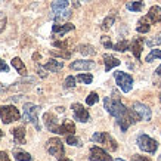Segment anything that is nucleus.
Here are the masks:
<instances>
[{
    "label": "nucleus",
    "mask_w": 161,
    "mask_h": 161,
    "mask_svg": "<svg viewBox=\"0 0 161 161\" xmlns=\"http://www.w3.org/2000/svg\"><path fill=\"white\" fill-rule=\"evenodd\" d=\"M103 107H105L107 112H109L112 117H115L121 132H126L132 124L141 120V117L137 115V112L133 108H127L120 101V96L117 92H112V96H107L103 99Z\"/></svg>",
    "instance_id": "f257e3e1"
},
{
    "label": "nucleus",
    "mask_w": 161,
    "mask_h": 161,
    "mask_svg": "<svg viewBox=\"0 0 161 161\" xmlns=\"http://www.w3.org/2000/svg\"><path fill=\"white\" fill-rule=\"evenodd\" d=\"M39 111H40L39 105L31 103V102L24 103V120L31 123L37 129V132L42 130V126H40V123H39Z\"/></svg>",
    "instance_id": "f03ea898"
},
{
    "label": "nucleus",
    "mask_w": 161,
    "mask_h": 161,
    "mask_svg": "<svg viewBox=\"0 0 161 161\" xmlns=\"http://www.w3.org/2000/svg\"><path fill=\"white\" fill-rule=\"evenodd\" d=\"M92 141L96 142V143H101L102 147L107 148L108 151H115V149L118 148L117 141H115V139H114V137H112L109 133H107V132L95 133V135L92 136Z\"/></svg>",
    "instance_id": "7ed1b4c3"
},
{
    "label": "nucleus",
    "mask_w": 161,
    "mask_h": 161,
    "mask_svg": "<svg viewBox=\"0 0 161 161\" xmlns=\"http://www.w3.org/2000/svg\"><path fill=\"white\" fill-rule=\"evenodd\" d=\"M137 147L141 148L143 152H148V154H155L157 149H158V143H157L155 139L149 137L145 133H141L136 139Z\"/></svg>",
    "instance_id": "20e7f679"
},
{
    "label": "nucleus",
    "mask_w": 161,
    "mask_h": 161,
    "mask_svg": "<svg viewBox=\"0 0 161 161\" xmlns=\"http://www.w3.org/2000/svg\"><path fill=\"white\" fill-rule=\"evenodd\" d=\"M0 117L5 124H9L12 121H18L21 118V114L18 111V108L14 105H2L0 107Z\"/></svg>",
    "instance_id": "39448f33"
},
{
    "label": "nucleus",
    "mask_w": 161,
    "mask_h": 161,
    "mask_svg": "<svg viewBox=\"0 0 161 161\" xmlns=\"http://www.w3.org/2000/svg\"><path fill=\"white\" fill-rule=\"evenodd\" d=\"M114 77H115V81H117L118 87L121 89L124 93H129L133 87V77L130 74L123 73V71H115L114 73Z\"/></svg>",
    "instance_id": "423d86ee"
},
{
    "label": "nucleus",
    "mask_w": 161,
    "mask_h": 161,
    "mask_svg": "<svg viewBox=\"0 0 161 161\" xmlns=\"http://www.w3.org/2000/svg\"><path fill=\"white\" fill-rule=\"evenodd\" d=\"M46 151L49 152L50 155L56 157V158H61L65 154V149H64V143L61 139L58 137H52L46 142Z\"/></svg>",
    "instance_id": "0eeeda50"
},
{
    "label": "nucleus",
    "mask_w": 161,
    "mask_h": 161,
    "mask_svg": "<svg viewBox=\"0 0 161 161\" xmlns=\"http://www.w3.org/2000/svg\"><path fill=\"white\" fill-rule=\"evenodd\" d=\"M89 160L90 161H111L112 157L101 147H92L89 152Z\"/></svg>",
    "instance_id": "6e6552de"
},
{
    "label": "nucleus",
    "mask_w": 161,
    "mask_h": 161,
    "mask_svg": "<svg viewBox=\"0 0 161 161\" xmlns=\"http://www.w3.org/2000/svg\"><path fill=\"white\" fill-rule=\"evenodd\" d=\"M71 108H73V112H74V120H77L80 123H87L90 120V114H89V111L81 103H73Z\"/></svg>",
    "instance_id": "1a4fd4ad"
},
{
    "label": "nucleus",
    "mask_w": 161,
    "mask_h": 161,
    "mask_svg": "<svg viewBox=\"0 0 161 161\" xmlns=\"http://www.w3.org/2000/svg\"><path fill=\"white\" fill-rule=\"evenodd\" d=\"M133 109L137 112V115L141 117V120H143V121H149V120H151L152 112H151V109L145 105V103L135 102V103H133Z\"/></svg>",
    "instance_id": "9d476101"
},
{
    "label": "nucleus",
    "mask_w": 161,
    "mask_h": 161,
    "mask_svg": "<svg viewBox=\"0 0 161 161\" xmlns=\"http://www.w3.org/2000/svg\"><path fill=\"white\" fill-rule=\"evenodd\" d=\"M43 120H44V124H46L49 132H52V133L58 132V127L61 126V124L58 123V118H56L55 114H52V112H44Z\"/></svg>",
    "instance_id": "9b49d317"
},
{
    "label": "nucleus",
    "mask_w": 161,
    "mask_h": 161,
    "mask_svg": "<svg viewBox=\"0 0 161 161\" xmlns=\"http://www.w3.org/2000/svg\"><path fill=\"white\" fill-rule=\"evenodd\" d=\"M75 28V25L69 24V22H67V24H53V27H52V36L53 37H62V36H65L67 33H69V31H73V30Z\"/></svg>",
    "instance_id": "f8f14e48"
},
{
    "label": "nucleus",
    "mask_w": 161,
    "mask_h": 161,
    "mask_svg": "<svg viewBox=\"0 0 161 161\" xmlns=\"http://www.w3.org/2000/svg\"><path fill=\"white\" fill-rule=\"evenodd\" d=\"M96 67V64L93 61H84V59H80V61H74L71 62L69 68L75 69V71H87V69H92Z\"/></svg>",
    "instance_id": "ddd939ff"
},
{
    "label": "nucleus",
    "mask_w": 161,
    "mask_h": 161,
    "mask_svg": "<svg viewBox=\"0 0 161 161\" xmlns=\"http://www.w3.org/2000/svg\"><path fill=\"white\" fill-rule=\"evenodd\" d=\"M143 43H145V40L142 39V37H136V39H133L130 42V50L133 52L135 55V58L136 59H141V53H142V49H143Z\"/></svg>",
    "instance_id": "4468645a"
},
{
    "label": "nucleus",
    "mask_w": 161,
    "mask_h": 161,
    "mask_svg": "<svg viewBox=\"0 0 161 161\" xmlns=\"http://www.w3.org/2000/svg\"><path fill=\"white\" fill-rule=\"evenodd\" d=\"M58 135H74L75 133V126L71 120H65V121L58 127Z\"/></svg>",
    "instance_id": "2eb2a0df"
},
{
    "label": "nucleus",
    "mask_w": 161,
    "mask_h": 161,
    "mask_svg": "<svg viewBox=\"0 0 161 161\" xmlns=\"http://www.w3.org/2000/svg\"><path fill=\"white\" fill-rule=\"evenodd\" d=\"M10 132H12V136H14L15 142L18 145H24L25 143V127H22V126L15 127L14 130H10Z\"/></svg>",
    "instance_id": "dca6fc26"
},
{
    "label": "nucleus",
    "mask_w": 161,
    "mask_h": 161,
    "mask_svg": "<svg viewBox=\"0 0 161 161\" xmlns=\"http://www.w3.org/2000/svg\"><path fill=\"white\" fill-rule=\"evenodd\" d=\"M148 19L151 21V24H158L161 21V8L160 6H152L151 9L148 10Z\"/></svg>",
    "instance_id": "f3484780"
},
{
    "label": "nucleus",
    "mask_w": 161,
    "mask_h": 161,
    "mask_svg": "<svg viewBox=\"0 0 161 161\" xmlns=\"http://www.w3.org/2000/svg\"><path fill=\"white\" fill-rule=\"evenodd\" d=\"M149 30H151V21L148 19V16H143V18H141V19L137 21V25H136L137 33H141V34H147Z\"/></svg>",
    "instance_id": "a211bd4d"
},
{
    "label": "nucleus",
    "mask_w": 161,
    "mask_h": 161,
    "mask_svg": "<svg viewBox=\"0 0 161 161\" xmlns=\"http://www.w3.org/2000/svg\"><path fill=\"white\" fill-rule=\"evenodd\" d=\"M64 68V62L62 61H56V59H49L47 62L44 64V69H47L50 73H58Z\"/></svg>",
    "instance_id": "6ab92c4d"
},
{
    "label": "nucleus",
    "mask_w": 161,
    "mask_h": 161,
    "mask_svg": "<svg viewBox=\"0 0 161 161\" xmlns=\"http://www.w3.org/2000/svg\"><path fill=\"white\" fill-rule=\"evenodd\" d=\"M103 62H105V71H111L112 68H115L120 65V59H117L115 56H111V55L105 53L103 55Z\"/></svg>",
    "instance_id": "aec40b11"
},
{
    "label": "nucleus",
    "mask_w": 161,
    "mask_h": 161,
    "mask_svg": "<svg viewBox=\"0 0 161 161\" xmlns=\"http://www.w3.org/2000/svg\"><path fill=\"white\" fill-rule=\"evenodd\" d=\"M68 5H69L68 0H55V2H52V14L55 15L61 12V10L68 9Z\"/></svg>",
    "instance_id": "412c9836"
},
{
    "label": "nucleus",
    "mask_w": 161,
    "mask_h": 161,
    "mask_svg": "<svg viewBox=\"0 0 161 161\" xmlns=\"http://www.w3.org/2000/svg\"><path fill=\"white\" fill-rule=\"evenodd\" d=\"M10 64H12V67H14V68L21 74V75H25V74H27V68H25V64L22 62V61H21V58H18V56H16V58H14L12 61H10Z\"/></svg>",
    "instance_id": "4be33fe9"
},
{
    "label": "nucleus",
    "mask_w": 161,
    "mask_h": 161,
    "mask_svg": "<svg viewBox=\"0 0 161 161\" xmlns=\"http://www.w3.org/2000/svg\"><path fill=\"white\" fill-rule=\"evenodd\" d=\"M71 9H65V10H61L58 14L53 15V19H55V24H59V22H64V21H67L71 16Z\"/></svg>",
    "instance_id": "5701e85b"
},
{
    "label": "nucleus",
    "mask_w": 161,
    "mask_h": 161,
    "mask_svg": "<svg viewBox=\"0 0 161 161\" xmlns=\"http://www.w3.org/2000/svg\"><path fill=\"white\" fill-rule=\"evenodd\" d=\"M77 50L81 55H84V56H92V55L96 53V49L93 46H90V44H80L77 47Z\"/></svg>",
    "instance_id": "b1692460"
},
{
    "label": "nucleus",
    "mask_w": 161,
    "mask_h": 161,
    "mask_svg": "<svg viewBox=\"0 0 161 161\" xmlns=\"http://www.w3.org/2000/svg\"><path fill=\"white\" fill-rule=\"evenodd\" d=\"M114 50H117V52H126L127 49H130V42L129 40H120L118 43L114 44Z\"/></svg>",
    "instance_id": "393cba45"
},
{
    "label": "nucleus",
    "mask_w": 161,
    "mask_h": 161,
    "mask_svg": "<svg viewBox=\"0 0 161 161\" xmlns=\"http://www.w3.org/2000/svg\"><path fill=\"white\" fill-rule=\"evenodd\" d=\"M114 21H115V14H109L107 18L102 21V25H101V28H102L103 31L109 30V28H111V25L114 24Z\"/></svg>",
    "instance_id": "a878e982"
},
{
    "label": "nucleus",
    "mask_w": 161,
    "mask_h": 161,
    "mask_svg": "<svg viewBox=\"0 0 161 161\" xmlns=\"http://www.w3.org/2000/svg\"><path fill=\"white\" fill-rule=\"evenodd\" d=\"M14 158L18 161H31L33 157L30 155L28 152H24V151H14Z\"/></svg>",
    "instance_id": "bb28decb"
},
{
    "label": "nucleus",
    "mask_w": 161,
    "mask_h": 161,
    "mask_svg": "<svg viewBox=\"0 0 161 161\" xmlns=\"http://www.w3.org/2000/svg\"><path fill=\"white\" fill-rule=\"evenodd\" d=\"M126 8L129 10H132V12H141L143 9V2H129Z\"/></svg>",
    "instance_id": "cd10ccee"
},
{
    "label": "nucleus",
    "mask_w": 161,
    "mask_h": 161,
    "mask_svg": "<svg viewBox=\"0 0 161 161\" xmlns=\"http://www.w3.org/2000/svg\"><path fill=\"white\" fill-rule=\"evenodd\" d=\"M67 143L71 147H81V141L74 135H67Z\"/></svg>",
    "instance_id": "c85d7f7f"
},
{
    "label": "nucleus",
    "mask_w": 161,
    "mask_h": 161,
    "mask_svg": "<svg viewBox=\"0 0 161 161\" xmlns=\"http://www.w3.org/2000/svg\"><path fill=\"white\" fill-rule=\"evenodd\" d=\"M77 81H81V83H84V84H90L93 81V75L92 74H78Z\"/></svg>",
    "instance_id": "c756f323"
},
{
    "label": "nucleus",
    "mask_w": 161,
    "mask_h": 161,
    "mask_svg": "<svg viewBox=\"0 0 161 161\" xmlns=\"http://www.w3.org/2000/svg\"><path fill=\"white\" fill-rule=\"evenodd\" d=\"M145 43H147V46H149V47L158 46V44H161V34H157V36H154L152 39H148Z\"/></svg>",
    "instance_id": "7c9ffc66"
},
{
    "label": "nucleus",
    "mask_w": 161,
    "mask_h": 161,
    "mask_svg": "<svg viewBox=\"0 0 161 161\" xmlns=\"http://www.w3.org/2000/svg\"><path fill=\"white\" fill-rule=\"evenodd\" d=\"M75 83H77V78L73 77V75H68V77L65 78V81H64V87L65 89L75 87Z\"/></svg>",
    "instance_id": "2f4dec72"
},
{
    "label": "nucleus",
    "mask_w": 161,
    "mask_h": 161,
    "mask_svg": "<svg viewBox=\"0 0 161 161\" xmlns=\"http://www.w3.org/2000/svg\"><path fill=\"white\" fill-rule=\"evenodd\" d=\"M158 58H161V50L160 49H152L151 53L148 55L145 61H147V62H152L154 59H158Z\"/></svg>",
    "instance_id": "473e14b6"
},
{
    "label": "nucleus",
    "mask_w": 161,
    "mask_h": 161,
    "mask_svg": "<svg viewBox=\"0 0 161 161\" xmlns=\"http://www.w3.org/2000/svg\"><path fill=\"white\" fill-rule=\"evenodd\" d=\"M98 101H99V95L96 92L89 93V96L86 98V103H87V105H95Z\"/></svg>",
    "instance_id": "72a5a7b5"
},
{
    "label": "nucleus",
    "mask_w": 161,
    "mask_h": 161,
    "mask_svg": "<svg viewBox=\"0 0 161 161\" xmlns=\"http://www.w3.org/2000/svg\"><path fill=\"white\" fill-rule=\"evenodd\" d=\"M101 42H102V44L105 46V47H107V49H112V47H114V44L111 43V39H109L108 36H102Z\"/></svg>",
    "instance_id": "f704fd0d"
},
{
    "label": "nucleus",
    "mask_w": 161,
    "mask_h": 161,
    "mask_svg": "<svg viewBox=\"0 0 161 161\" xmlns=\"http://www.w3.org/2000/svg\"><path fill=\"white\" fill-rule=\"evenodd\" d=\"M6 21H8V18H6V15L5 12H0V33L5 30L6 27Z\"/></svg>",
    "instance_id": "c9c22d12"
},
{
    "label": "nucleus",
    "mask_w": 161,
    "mask_h": 161,
    "mask_svg": "<svg viewBox=\"0 0 161 161\" xmlns=\"http://www.w3.org/2000/svg\"><path fill=\"white\" fill-rule=\"evenodd\" d=\"M52 55H56V56H61V58H65V59H68L71 56L69 52H56V50H52Z\"/></svg>",
    "instance_id": "e433bc0d"
},
{
    "label": "nucleus",
    "mask_w": 161,
    "mask_h": 161,
    "mask_svg": "<svg viewBox=\"0 0 161 161\" xmlns=\"http://www.w3.org/2000/svg\"><path fill=\"white\" fill-rule=\"evenodd\" d=\"M36 69H37V74H39L40 77H42V78H46V75H47V74L44 73V69L39 65V62H36Z\"/></svg>",
    "instance_id": "4c0bfd02"
},
{
    "label": "nucleus",
    "mask_w": 161,
    "mask_h": 161,
    "mask_svg": "<svg viewBox=\"0 0 161 161\" xmlns=\"http://www.w3.org/2000/svg\"><path fill=\"white\" fill-rule=\"evenodd\" d=\"M132 161H152V160L148 158V157H145V155H133Z\"/></svg>",
    "instance_id": "58836bf2"
},
{
    "label": "nucleus",
    "mask_w": 161,
    "mask_h": 161,
    "mask_svg": "<svg viewBox=\"0 0 161 161\" xmlns=\"http://www.w3.org/2000/svg\"><path fill=\"white\" fill-rule=\"evenodd\" d=\"M53 46L55 47H61V49H67L68 43L67 42H53Z\"/></svg>",
    "instance_id": "ea45409f"
},
{
    "label": "nucleus",
    "mask_w": 161,
    "mask_h": 161,
    "mask_svg": "<svg viewBox=\"0 0 161 161\" xmlns=\"http://www.w3.org/2000/svg\"><path fill=\"white\" fill-rule=\"evenodd\" d=\"M8 69H9V67L5 64V61H2V59H0V71H5V73H6Z\"/></svg>",
    "instance_id": "a19ab883"
},
{
    "label": "nucleus",
    "mask_w": 161,
    "mask_h": 161,
    "mask_svg": "<svg viewBox=\"0 0 161 161\" xmlns=\"http://www.w3.org/2000/svg\"><path fill=\"white\" fill-rule=\"evenodd\" d=\"M0 161H10L9 157H8V154L3 151H0Z\"/></svg>",
    "instance_id": "79ce46f5"
},
{
    "label": "nucleus",
    "mask_w": 161,
    "mask_h": 161,
    "mask_svg": "<svg viewBox=\"0 0 161 161\" xmlns=\"http://www.w3.org/2000/svg\"><path fill=\"white\" fill-rule=\"evenodd\" d=\"M155 73H157V75H161V65L158 67V68L155 69Z\"/></svg>",
    "instance_id": "37998d69"
},
{
    "label": "nucleus",
    "mask_w": 161,
    "mask_h": 161,
    "mask_svg": "<svg viewBox=\"0 0 161 161\" xmlns=\"http://www.w3.org/2000/svg\"><path fill=\"white\" fill-rule=\"evenodd\" d=\"M59 161H71V160H68V158H65V157H61V158H58Z\"/></svg>",
    "instance_id": "c03bdc74"
},
{
    "label": "nucleus",
    "mask_w": 161,
    "mask_h": 161,
    "mask_svg": "<svg viewBox=\"0 0 161 161\" xmlns=\"http://www.w3.org/2000/svg\"><path fill=\"white\" fill-rule=\"evenodd\" d=\"M2 136H3V133H2V130H0V139H2Z\"/></svg>",
    "instance_id": "a18cd8bd"
},
{
    "label": "nucleus",
    "mask_w": 161,
    "mask_h": 161,
    "mask_svg": "<svg viewBox=\"0 0 161 161\" xmlns=\"http://www.w3.org/2000/svg\"><path fill=\"white\" fill-rule=\"evenodd\" d=\"M115 161H124V160H121V158H117V160H115Z\"/></svg>",
    "instance_id": "49530a36"
},
{
    "label": "nucleus",
    "mask_w": 161,
    "mask_h": 161,
    "mask_svg": "<svg viewBox=\"0 0 161 161\" xmlns=\"http://www.w3.org/2000/svg\"><path fill=\"white\" fill-rule=\"evenodd\" d=\"M158 161H161V155H160V158H158Z\"/></svg>",
    "instance_id": "de8ad7c7"
},
{
    "label": "nucleus",
    "mask_w": 161,
    "mask_h": 161,
    "mask_svg": "<svg viewBox=\"0 0 161 161\" xmlns=\"http://www.w3.org/2000/svg\"><path fill=\"white\" fill-rule=\"evenodd\" d=\"M160 99H161V95H160Z\"/></svg>",
    "instance_id": "09e8293b"
}]
</instances>
